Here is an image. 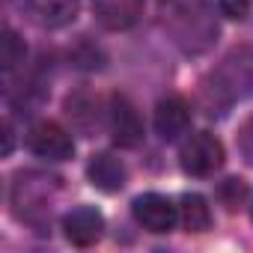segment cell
Listing matches in <instances>:
<instances>
[{
  "instance_id": "14",
  "label": "cell",
  "mask_w": 253,
  "mask_h": 253,
  "mask_svg": "<svg viewBox=\"0 0 253 253\" xmlns=\"http://www.w3.org/2000/svg\"><path fill=\"white\" fill-rule=\"evenodd\" d=\"M244 194H247V185H244L241 179H226V182L220 185V200L226 203V209H235V206L244 200Z\"/></svg>"
},
{
  "instance_id": "10",
  "label": "cell",
  "mask_w": 253,
  "mask_h": 253,
  "mask_svg": "<svg viewBox=\"0 0 253 253\" xmlns=\"http://www.w3.org/2000/svg\"><path fill=\"white\" fill-rule=\"evenodd\" d=\"M86 173H89V182H92L98 191H104V194H113V191H119V188L125 185V164H122L119 158H113L110 152L92 155Z\"/></svg>"
},
{
  "instance_id": "11",
  "label": "cell",
  "mask_w": 253,
  "mask_h": 253,
  "mask_svg": "<svg viewBox=\"0 0 253 253\" xmlns=\"http://www.w3.org/2000/svg\"><path fill=\"white\" fill-rule=\"evenodd\" d=\"M179 220L188 232H206L211 226V209L200 194H185L179 206Z\"/></svg>"
},
{
  "instance_id": "8",
  "label": "cell",
  "mask_w": 253,
  "mask_h": 253,
  "mask_svg": "<svg viewBox=\"0 0 253 253\" xmlns=\"http://www.w3.org/2000/svg\"><path fill=\"white\" fill-rule=\"evenodd\" d=\"M63 229H66V238L75 244V247H89L101 238L104 232V217L92 209V206H78L72 209L66 217H63Z\"/></svg>"
},
{
  "instance_id": "4",
  "label": "cell",
  "mask_w": 253,
  "mask_h": 253,
  "mask_svg": "<svg viewBox=\"0 0 253 253\" xmlns=\"http://www.w3.org/2000/svg\"><path fill=\"white\" fill-rule=\"evenodd\" d=\"M110 131L122 149H134L143 140V119L125 95H113L110 101Z\"/></svg>"
},
{
  "instance_id": "17",
  "label": "cell",
  "mask_w": 253,
  "mask_h": 253,
  "mask_svg": "<svg viewBox=\"0 0 253 253\" xmlns=\"http://www.w3.org/2000/svg\"><path fill=\"white\" fill-rule=\"evenodd\" d=\"M12 152V125L6 122L3 125V155H9Z\"/></svg>"
},
{
  "instance_id": "7",
  "label": "cell",
  "mask_w": 253,
  "mask_h": 253,
  "mask_svg": "<svg viewBox=\"0 0 253 253\" xmlns=\"http://www.w3.org/2000/svg\"><path fill=\"white\" fill-rule=\"evenodd\" d=\"M92 12L104 30H128L143 15V0H92Z\"/></svg>"
},
{
  "instance_id": "9",
  "label": "cell",
  "mask_w": 253,
  "mask_h": 253,
  "mask_svg": "<svg viewBox=\"0 0 253 253\" xmlns=\"http://www.w3.org/2000/svg\"><path fill=\"white\" fill-rule=\"evenodd\" d=\"M24 9L39 27L60 30L78 18L81 0H24Z\"/></svg>"
},
{
  "instance_id": "13",
  "label": "cell",
  "mask_w": 253,
  "mask_h": 253,
  "mask_svg": "<svg viewBox=\"0 0 253 253\" xmlns=\"http://www.w3.org/2000/svg\"><path fill=\"white\" fill-rule=\"evenodd\" d=\"M0 60H3L6 72H15L18 63H24V42L15 36V30H3V39H0Z\"/></svg>"
},
{
  "instance_id": "6",
  "label": "cell",
  "mask_w": 253,
  "mask_h": 253,
  "mask_svg": "<svg viewBox=\"0 0 253 253\" xmlns=\"http://www.w3.org/2000/svg\"><path fill=\"white\" fill-rule=\"evenodd\" d=\"M188 128H191V107H188V101L179 98V95L161 98L158 107H155V131H158V137L173 143L182 134H188Z\"/></svg>"
},
{
  "instance_id": "3",
  "label": "cell",
  "mask_w": 253,
  "mask_h": 253,
  "mask_svg": "<svg viewBox=\"0 0 253 253\" xmlns=\"http://www.w3.org/2000/svg\"><path fill=\"white\" fill-rule=\"evenodd\" d=\"M27 146L33 155L39 158H48V161H66L72 158L75 152V143H72V134L57 122H36L30 134H27Z\"/></svg>"
},
{
  "instance_id": "2",
  "label": "cell",
  "mask_w": 253,
  "mask_h": 253,
  "mask_svg": "<svg viewBox=\"0 0 253 253\" xmlns=\"http://www.w3.org/2000/svg\"><path fill=\"white\" fill-rule=\"evenodd\" d=\"M223 167V143L209 134V131H197L185 140L182 146V170L197 176V179H206L211 173H217Z\"/></svg>"
},
{
  "instance_id": "18",
  "label": "cell",
  "mask_w": 253,
  "mask_h": 253,
  "mask_svg": "<svg viewBox=\"0 0 253 253\" xmlns=\"http://www.w3.org/2000/svg\"><path fill=\"white\" fill-rule=\"evenodd\" d=\"M250 217H253V206H250Z\"/></svg>"
},
{
  "instance_id": "1",
  "label": "cell",
  "mask_w": 253,
  "mask_h": 253,
  "mask_svg": "<svg viewBox=\"0 0 253 253\" xmlns=\"http://www.w3.org/2000/svg\"><path fill=\"white\" fill-rule=\"evenodd\" d=\"M57 176H45V173H21L12 185V206L15 214L33 226H45L48 214H51V197L60 188Z\"/></svg>"
},
{
  "instance_id": "5",
  "label": "cell",
  "mask_w": 253,
  "mask_h": 253,
  "mask_svg": "<svg viewBox=\"0 0 253 253\" xmlns=\"http://www.w3.org/2000/svg\"><path fill=\"white\" fill-rule=\"evenodd\" d=\"M131 211H134V220L149 229V232H170L173 223L179 220V209L161 197V194H143L131 203Z\"/></svg>"
},
{
  "instance_id": "16",
  "label": "cell",
  "mask_w": 253,
  "mask_h": 253,
  "mask_svg": "<svg viewBox=\"0 0 253 253\" xmlns=\"http://www.w3.org/2000/svg\"><path fill=\"white\" fill-rule=\"evenodd\" d=\"M238 149H241L244 161L253 164V116L241 125V131H238Z\"/></svg>"
},
{
  "instance_id": "12",
  "label": "cell",
  "mask_w": 253,
  "mask_h": 253,
  "mask_svg": "<svg viewBox=\"0 0 253 253\" xmlns=\"http://www.w3.org/2000/svg\"><path fill=\"white\" fill-rule=\"evenodd\" d=\"M66 113L72 119V125L78 131H92L95 122H98V113H95V101L86 95V92H75L66 98Z\"/></svg>"
},
{
  "instance_id": "15",
  "label": "cell",
  "mask_w": 253,
  "mask_h": 253,
  "mask_svg": "<svg viewBox=\"0 0 253 253\" xmlns=\"http://www.w3.org/2000/svg\"><path fill=\"white\" fill-rule=\"evenodd\" d=\"M217 6H220V12H223L226 18L241 21V18H247V12H250V0H217Z\"/></svg>"
}]
</instances>
